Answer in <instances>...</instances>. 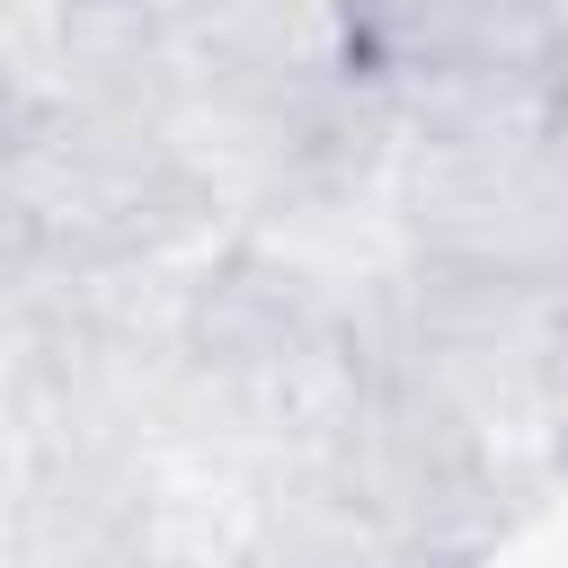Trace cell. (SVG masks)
Listing matches in <instances>:
<instances>
[{"label": "cell", "instance_id": "cell-2", "mask_svg": "<svg viewBox=\"0 0 568 568\" xmlns=\"http://www.w3.org/2000/svg\"><path fill=\"white\" fill-rule=\"evenodd\" d=\"M248 568H408V559L337 470L302 462V470H257Z\"/></svg>", "mask_w": 568, "mask_h": 568}, {"label": "cell", "instance_id": "cell-1", "mask_svg": "<svg viewBox=\"0 0 568 568\" xmlns=\"http://www.w3.org/2000/svg\"><path fill=\"white\" fill-rule=\"evenodd\" d=\"M390 213L417 257L568 284V115L550 106H399Z\"/></svg>", "mask_w": 568, "mask_h": 568}]
</instances>
